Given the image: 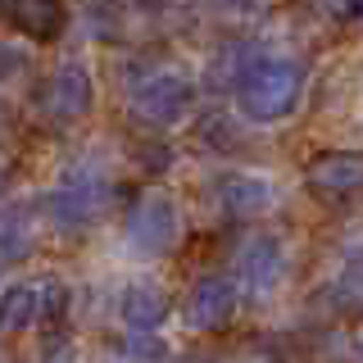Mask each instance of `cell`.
Here are the masks:
<instances>
[{
	"label": "cell",
	"mask_w": 363,
	"mask_h": 363,
	"mask_svg": "<svg viewBox=\"0 0 363 363\" xmlns=\"http://www.w3.org/2000/svg\"><path fill=\"white\" fill-rule=\"evenodd\" d=\"M168 309H173V304H168V291L159 286V281H132L118 300V318L132 332H155L168 318Z\"/></svg>",
	"instance_id": "7c38bea8"
},
{
	"label": "cell",
	"mask_w": 363,
	"mask_h": 363,
	"mask_svg": "<svg viewBox=\"0 0 363 363\" xmlns=\"http://www.w3.org/2000/svg\"><path fill=\"white\" fill-rule=\"evenodd\" d=\"M23 60H18V55L14 50H9V45H0V77H5V73H14V68H18Z\"/></svg>",
	"instance_id": "2e32d148"
},
{
	"label": "cell",
	"mask_w": 363,
	"mask_h": 363,
	"mask_svg": "<svg viewBox=\"0 0 363 363\" xmlns=\"http://www.w3.org/2000/svg\"><path fill=\"white\" fill-rule=\"evenodd\" d=\"M0 186H5V168H0Z\"/></svg>",
	"instance_id": "d6986e66"
},
{
	"label": "cell",
	"mask_w": 363,
	"mask_h": 363,
	"mask_svg": "<svg viewBox=\"0 0 363 363\" xmlns=\"http://www.w3.org/2000/svg\"><path fill=\"white\" fill-rule=\"evenodd\" d=\"M213 5H223V9H241V14H250V9H259L264 0H213Z\"/></svg>",
	"instance_id": "e0dca14e"
},
{
	"label": "cell",
	"mask_w": 363,
	"mask_h": 363,
	"mask_svg": "<svg viewBox=\"0 0 363 363\" xmlns=\"http://www.w3.org/2000/svg\"><path fill=\"white\" fill-rule=\"evenodd\" d=\"M182 241V209L168 191H145L128 213V245L145 259L173 255Z\"/></svg>",
	"instance_id": "5b68a950"
},
{
	"label": "cell",
	"mask_w": 363,
	"mask_h": 363,
	"mask_svg": "<svg viewBox=\"0 0 363 363\" xmlns=\"http://www.w3.org/2000/svg\"><path fill=\"white\" fill-rule=\"evenodd\" d=\"M241 281L255 295H272L286 277V250H281L277 236H255L245 250H241Z\"/></svg>",
	"instance_id": "9c48e42d"
},
{
	"label": "cell",
	"mask_w": 363,
	"mask_h": 363,
	"mask_svg": "<svg viewBox=\"0 0 363 363\" xmlns=\"http://www.w3.org/2000/svg\"><path fill=\"white\" fill-rule=\"evenodd\" d=\"M236 304H241V286L223 272H204L191 281L186 300H182V323L191 332H223L236 318Z\"/></svg>",
	"instance_id": "52a82bcc"
},
{
	"label": "cell",
	"mask_w": 363,
	"mask_h": 363,
	"mask_svg": "<svg viewBox=\"0 0 363 363\" xmlns=\"http://www.w3.org/2000/svg\"><path fill=\"white\" fill-rule=\"evenodd\" d=\"M0 14L28 41H55L64 32V0H0Z\"/></svg>",
	"instance_id": "30bf717a"
},
{
	"label": "cell",
	"mask_w": 363,
	"mask_h": 363,
	"mask_svg": "<svg viewBox=\"0 0 363 363\" xmlns=\"http://www.w3.org/2000/svg\"><path fill=\"white\" fill-rule=\"evenodd\" d=\"M354 345H359V354H363V336H354Z\"/></svg>",
	"instance_id": "ac0fdd59"
},
{
	"label": "cell",
	"mask_w": 363,
	"mask_h": 363,
	"mask_svg": "<svg viewBox=\"0 0 363 363\" xmlns=\"http://www.w3.org/2000/svg\"><path fill=\"white\" fill-rule=\"evenodd\" d=\"M309 5L336 28H363V0H309Z\"/></svg>",
	"instance_id": "5bb4252c"
},
{
	"label": "cell",
	"mask_w": 363,
	"mask_h": 363,
	"mask_svg": "<svg viewBox=\"0 0 363 363\" xmlns=\"http://www.w3.org/2000/svg\"><path fill=\"white\" fill-rule=\"evenodd\" d=\"M304 186L318 200H354L363 196V150H318L304 164Z\"/></svg>",
	"instance_id": "ba28073f"
},
{
	"label": "cell",
	"mask_w": 363,
	"mask_h": 363,
	"mask_svg": "<svg viewBox=\"0 0 363 363\" xmlns=\"http://www.w3.org/2000/svg\"><path fill=\"white\" fill-rule=\"evenodd\" d=\"M218 204L232 218H259L272 204V182L259 173H223L218 177Z\"/></svg>",
	"instance_id": "8fae6325"
},
{
	"label": "cell",
	"mask_w": 363,
	"mask_h": 363,
	"mask_svg": "<svg viewBox=\"0 0 363 363\" xmlns=\"http://www.w3.org/2000/svg\"><path fill=\"white\" fill-rule=\"evenodd\" d=\"M191 100H196V86H191V77L173 64H150L145 73H136V82L128 91L132 118L150 132H164V128H173V123H182L186 109H191Z\"/></svg>",
	"instance_id": "7a4b0ae2"
},
{
	"label": "cell",
	"mask_w": 363,
	"mask_h": 363,
	"mask_svg": "<svg viewBox=\"0 0 363 363\" xmlns=\"http://www.w3.org/2000/svg\"><path fill=\"white\" fill-rule=\"evenodd\" d=\"M68 309V286L60 277H28L0 291V332L55 327Z\"/></svg>",
	"instance_id": "277c9868"
},
{
	"label": "cell",
	"mask_w": 363,
	"mask_h": 363,
	"mask_svg": "<svg viewBox=\"0 0 363 363\" xmlns=\"http://www.w3.org/2000/svg\"><path fill=\"white\" fill-rule=\"evenodd\" d=\"M91 105H96V82H91V68L82 60H64L50 77H45V86H41V113L50 123L68 128V123L86 118Z\"/></svg>",
	"instance_id": "8992f818"
},
{
	"label": "cell",
	"mask_w": 363,
	"mask_h": 363,
	"mask_svg": "<svg viewBox=\"0 0 363 363\" xmlns=\"http://www.w3.org/2000/svg\"><path fill=\"white\" fill-rule=\"evenodd\" d=\"M232 86L250 123H281L304 96V64L281 55H250Z\"/></svg>",
	"instance_id": "6da1fadb"
},
{
	"label": "cell",
	"mask_w": 363,
	"mask_h": 363,
	"mask_svg": "<svg viewBox=\"0 0 363 363\" xmlns=\"http://www.w3.org/2000/svg\"><path fill=\"white\" fill-rule=\"evenodd\" d=\"M32 241H37V218L28 204H0V268L28 259Z\"/></svg>",
	"instance_id": "4fadbf2b"
},
{
	"label": "cell",
	"mask_w": 363,
	"mask_h": 363,
	"mask_svg": "<svg viewBox=\"0 0 363 363\" xmlns=\"http://www.w3.org/2000/svg\"><path fill=\"white\" fill-rule=\"evenodd\" d=\"M145 336H150V332H132V340L123 345V354H136V359H164L168 350L159 345V340H145Z\"/></svg>",
	"instance_id": "9a60e30c"
},
{
	"label": "cell",
	"mask_w": 363,
	"mask_h": 363,
	"mask_svg": "<svg viewBox=\"0 0 363 363\" xmlns=\"http://www.w3.org/2000/svg\"><path fill=\"white\" fill-rule=\"evenodd\" d=\"M113 200V182L100 173L96 164H73L68 173L50 186L45 196V213L60 232H86Z\"/></svg>",
	"instance_id": "3957f363"
}]
</instances>
